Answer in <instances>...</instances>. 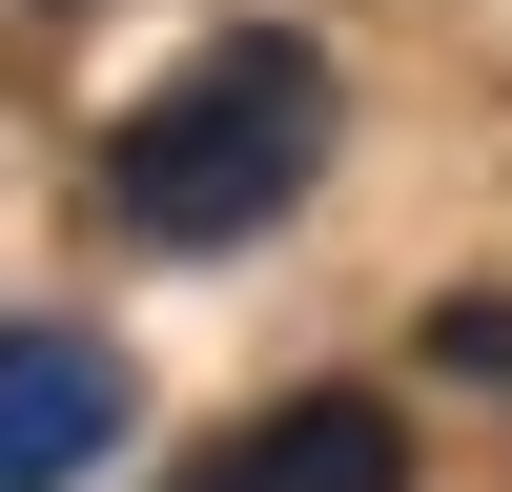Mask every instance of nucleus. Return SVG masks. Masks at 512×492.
Returning a JSON list of instances; mask_svg holds the SVG:
<instances>
[{
    "mask_svg": "<svg viewBox=\"0 0 512 492\" xmlns=\"http://www.w3.org/2000/svg\"><path fill=\"white\" fill-rule=\"evenodd\" d=\"M205 472H226V492H410V431L369 390H287V410H246Z\"/></svg>",
    "mask_w": 512,
    "mask_h": 492,
    "instance_id": "3",
    "label": "nucleus"
},
{
    "mask_svg": "<svg viewBox=\"0 0 512 492\" xmlns=\"http://www.w3.org/2000/svg\"><path fill=\"white\" fill-rule=\"evenodd\" d=\"M185 492H226V472H185Z\"/></svg>",
    "mask_w": 512,
    "mask_h": 492,
    "instance_id": "4",
    "label": "nucleus"
},
{
    "mask_svg": "<svg viewBox=\"0 0 512 492\" xmlns=\"http://www.w3.org/2000/svg\"><path fill=\"white\" fill-rule=\"evenodd\" d=\"M308 164H328V41L246 21V41H205L185 82L123 103L103 226H123V246H246L267 205H308Z\"/></svg>",
    "mask_w": 512,
    "mask_h": 492,
    "instance_id": "1",
    "label": "nucleus"
},
{
    "mask_svg": "<svg viewBox=\"0 0 512 492\" xmlns=\"http://www.w3.org/2000/svg\"><path fill=\"white\" fill-rule=\"evenodd\" d=\"M123 451V349L62 308H0V492H82Z\"/></svg>",
    "mask_w": 512,
    "mask_h": 492,
    "instance_id": "2",
    "label": "nucleus"
}]
</instances>
